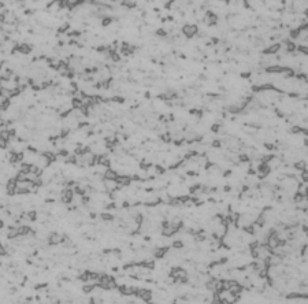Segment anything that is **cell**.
<instances>
[{"instance_id":"7a4b0ae2","label":"cell","mask_w":308,"mask_h":304,"mask_svg":"<svg viewBox=\"0 0 308 304\" xmlns=\"http://www.w3.org/2000/svg\"><path fill=\"white\" fill-rule=\"evenodd\" d=\"M65 241V236L59 234V233H55V234H51L50 236V242L51 244H60V242Z\"/></svg>"},{"instance_id":"277c9868","label":"cell","mask_w":308,"mask_h":304,"mask_svg":"<svg viewBox=\"0 0 308 304\" xmlns=\"http://www.w3.org/2000/svg\"><path fill=\"white\" fill-rule=\"evenodd\" d=\"M211 130H212V132H214V133H216V132H219V130H221V126H219L218 123H215V125H212Z\"/></svg>"},{"instance_id":"3957f363","label":"cell","mask_w":308,"mask_h":304,"mask_svg":"<svg viewBox=\"0 0 308 304\" xmlns=\"http://www.w3.org/2000/svg\"><path fill=\"white\" fill-rule=\"evenodd\" d=\"M294 167L297 170H301V171H306L307 170V162H304V160H300V162H296L294 163Z\"/></svg>"},{"instance_id":"6da1fadb","label":"cell","mask_w":308,"mask_h":304,"mask_svg":"<svg viewBox=\"0 0 308 304\" xmlns=\"http://www.w3.org/2000/svg\"><path fill=\"white\" fill-rule=\"evenodd\" d=\"M197 32H199V29H197L196 25H185L184 28H182V33L189 38L193 37L194 34H197Z\"/></svg>"}]
</instances>
